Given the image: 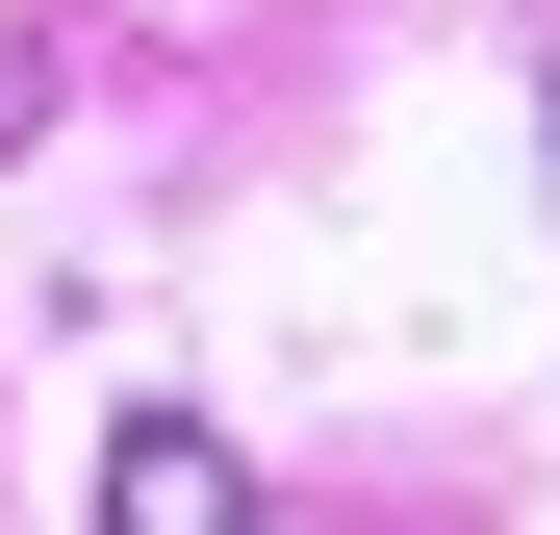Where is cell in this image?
<instances>
[{"label": "cell", "instance_id": "obj_1", "mask_svg": "<svg viewBox=\"0 0 560 535\" xmlns=\"http://www.w3.org/2000/svg\"><path fill=\"white\" fill-rule=\"evenodd\" d=\"M103 535H280V510H255V460H230L205 408H128L103 433Z\"/></svg>", "mask_w": 560, "mask_h": 535}, {"label": "cell", "instance_id": "obj_2", "mask_svg": "<svg viewBox=\"0 0 560 535\" xmlns=\"http://www.w3.org/2000/svg\"><path fill=\"white\" fill-rule=\"evenodd\" d=\"M0 153H26V51H0Z\"/></svg>", "mask_w": 560, "mask_h": 535}]
</instances>
